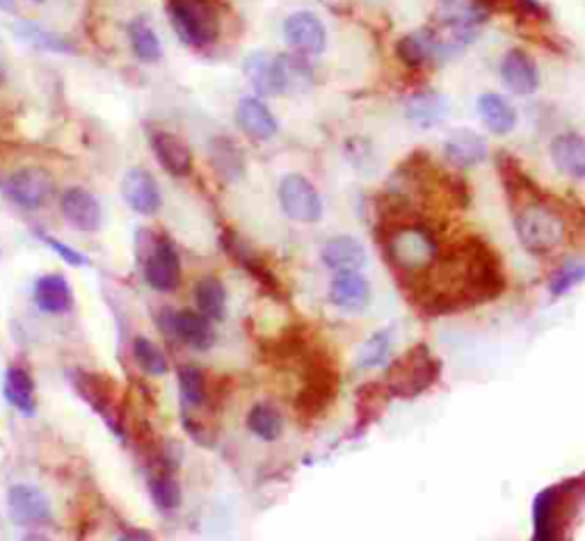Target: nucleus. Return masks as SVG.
<instances>
[{
    "instance_id": "nucleus-1",
    "label": "nucleus",
    "mask_w": 585,
    "mask_h": 541,
    "mask_svg": "<svg viewBox=\"0 0 585 541\" xmlns=\"http://www.w3.org/2000/svg\"><path fill=\"white\" fill-rule=\"evenodd\" d=\"M421 277H428V288L421 290L423 311L428 313L460 311L490 302L506 288L501 258L478 236L455 242Z\"/></svg>"
},
{
    "instance_id": "nucleus-2",
    "label": "nucleus",
    "mask_w": 585,
    "mask_h": 541,
    "mask_svg": "<svg viewBox=\"0 0 585 541\" xmlns=\"http://www.w3.org/2000/svg\"><path fill=\"white\" fill-rule=\"evenodd\" d=\"M583 505L585 473L581 478H572L542 489L533 500V539H567L570 521L581 514Z\"/></svg>"
},
{
    "instance_id": "nucleus-3",
    "label": "nucleus",
    "mask_w": 585,
    "mask_h": 541,
    "mask_svg": "<svg viewBox=\"0 0 585 541\" xmlns=\"http://www.w3.org/2000/svg\"><path fill=\"white\" fill-rule=\"evenodd\" d=\"M384 254H387L391 268L400 272V277L419 279L435 265L442 249L428 226L403 224L389 231L387 240H384Z\"/></svg>"
},
{
    "instance_id": "nucleus-4",
    "label": "nucleus",
    "mask_w": 585,
    "mask_h": 541,
    "mask_svg": "<svg viewBox=\"0 0 585 541\" xmlns=\"http://www.w3.org/2000/svg\"><path fill=\"white\" fill-rule=\"evenodd\" d=\"M442 375V361L430 352L428 345H414L398 357L387 370V389L391 395L412 400L426 393Z\"/></svg>"
},
{
    "instance_id": "nucleus-5",
    "label": "nucleus",
    "mask_w": 585,
    "mask_h": 541,
    "mask_svg": "<svg viewBox=\"0 0 585 541\" xmlns=\"http://www.w3.org/2000/svg\"><path fill=\"white\" fill-rule=\"evenodd\" d=\"M170 21L183 44L206 48L220 35V14L211 0H170Z\"/></svg>"
},
{
    "instance_id": "nucleus-6",
    "label": "nucleus",
    "mask_w": 585,
    "mask_h": 541,
    "mask_svg": "<svg viewBox=\"0 0 585 541\" xmlns=\"http://www.w3.org/2000/svg\"><path fill=\"white\" fill-rule=\"evenodd\" d=\"M279 204L293 222L316 224L323 217V199L307 176L288 174L279 183Z\"/></svg>"
},
{
    "instance_id": "nucleus-7",
    "label": "nucleus",
    "mask_w": 585,
    "mask_h": 541,
    "mask_svg": "<svg viewBox=\"0 0 585 541\" xmlns=\"http://www.w3.org/2000/svg\"><path fill=\"white\" fill-rule=\"evenodd\" d=\"M7 512H10L14 526L26 530L44 528L53 519L51 500L44 491L30 487V484H14L7 491Z\"/></svg>"
},
{
    "instance_id": "nucleus-8",
    "label": "nucleus",
    "mask_w": 585,
    "mask_h": 541,
    "mask_svg": "<svg viewBox=\"0 0 585 541\" xmlns=\"http://www.w3.org/2000/svg\"><path fill=\"white\" fill-rule=\"evenodd\" d=\"M71 382H74L80 398H83L87 405H90L96 414L108 423L110 430L124 441L126 434H124L122 421H119V409H117L115 398H112V386L108 379L94 373H87V370H76V373H71Z\"/></svg>"
},
{
    "instance_id": "nucleus-9",
    "label": "nucleus",
    "mask_w": 585,
    "mask_h": 541,
    "mask_svg": "<svg viewBox=\"0 0 585 541\" xmlns=\"http://www.w3.org/2000/svg\"><path fill=\"white\" fill-rule=\"evenodd\" d=\"M5 195L10 197L16 206L37 211L53 195V179L42 169H19L3 185Z\"/></svg>"
},
{
    "instance_id": "nucleus-10",
    "label": "nucleus",
    "mask_w": 585,
    "mask_h": 541,
    "mask_svg": "<svg viewBox=\"0 0 585 541\" xmlns=\"http://www.w3.org/2000/svg\"><path fill=\"white\" fill-rule=\"evenodd\" d=\"M144 279L158 293H172L179 286L181 263L170 238H158L151 254L144 258Z\"/></svg>"
},
{
    "instance_id": "nucleus-11",
    "label": "nucleus",
    "mask_w": 585,
    "mask_h": 541,
    "mask_svg": "<svg viewBox=\"0 0 585 541\" xmlns=\"http://www.w3.org/2000/svg\"><path fill=\"white\" fill-rule=\"evenodd\" d=\"M284 37L295 51L318 55L327 46V30L314 12H295L284 21Z\"/></svg>"
},
{
    "instance_id": "nucleus-12",
    "label": "nucleus",
    "mask_w": 585,
    "mask_h": 541,
    "mask_svg": "<svg viewBox=\"0 0 585 541\" xmlns=\"http://www.w3.org/2000/svg\"><path fill=\"white\" fill-rule=\"evenodd\" d=\"M245 76L261 96H279L288 92L282 55L252 53L243 64Z\"/></svg>"
},
{
    "instance_id": "nucleus-13",
    "label": "nucleus",
    "mask_w": 585,
    "mask_h": 541,
    "mask_svg": "<svg viewBox=\"0 0 585 541\" xmlns=\"http://www.w3.org/2000/svg\"><path fill=\"white\" fill-rule=\"evenodd\" d=\"M122 197L135 213L140 215H156L160 208V190L154 176L147 169L135 167L126 172L122 181Z\"/></svg>"
},
{
    "instance_id": "nucleus-14",
    "label": "nucleus",
    "mask_w": 585,
    "mask_h": 541,
    "mask_svg": "<svg viewBox=\"0 0 585 541\" xmlns=\"http://www.w3.org/2000/svg\"><path fill=\"white\" fill-rule=\"evenodd\" d=\"M60 211L74 229L92 233L101 226V206L92 192L69 188L60 199Z\"/></svg>"
},
{
    "instance_id": "nucleus-15",
    "label": "nucleus",
    "mask_w": 585,
    "mask_h": 541,
    "mask_svg": "<svg viewBox=\"0 0 585 541\" xmlns=\"http://www.w3.org/2000/svg\"><path fill=\"white\" fill-rule=\"evenodd\" d=\"M501 80L512 94L528 96L538 90L540 74L533 58L519 48H512L501 62Z\"/></svg>"
},
{
    "instance_id": "nucleus-16",
    "label": "nucleus",
    "mask_w": 585,
    "mask_h": 541,
    "mask_svg": "<svg viewBox=\"0 0 585 541\" xmlns=\"http://www.w3.org/2000/svg\"><path fill=\"white\" fill-rule=\"evenodd\" d=\"M330 300L346 311H362L371 300V286L359 270H341L330 284Z\"/></svg>"
},
{
    "instance_id": "nucleus-17",
    "label": "nucleus",
    "mask_w": 585,
    "mask_h": 541,
    "mask_svg": "<svg viewBox=\"0 0 585 541\" xmlns=\"http://www.w3.org/2000/svg\"><path fill=\"white\" fill-rule=\"evenodd\" d=\"M149 144L167 174L188 176L192 172V153L181 137L167 131H154L149 137Z\"/></svg>"
},
{
    "instance_id": "nucleus-18",
    "label": "nucleus",
    "mask_w": 585,
    "mask_h": 541,
    "mask_svg": "<svg viewBox=\"0 0 585 541\" xmlns=\"http://www.w3.org/2000/svg\"><path fill=\"white\" fill-rule=\"evenodd\" d=\"M32 297L39 311L51 313V316H60V313H69L74 306V290H71L69 281L62 274H44L35 281L32 288Z\"/></svg>"
},
{
    "instance_id": "nucleus-19",
    "label": "nucleus",
    "mask_w": 585,
    "mask_h": 541,
    "mask_svg": "<svg viewBox=\"0 0 585 541\" xmlns=\"http://www.w3.org/2000/svg\"><path fill=\"white\" fill-rule=\"evenodd\" d=\"M444 153L453 167L469 169L485 163L490 149H487V142L478 133L469 131V128H460L446 140Z\"/></svg>"
},
{
    "instance_id": "nucleus-20",
    "label": "nucleus",
    "mask_w": 585,
    "mask_h": 541,
    "mask_svg": "<svg viewBox=\"0 0 585 541\" xmlns=\"http://www.w3.org/2000/svg\"><path fill=\"white\" fill-rule=\"evenodd\" d=\"M236 124L245 135H250L252 140H270V137L277 135V119L272 117L266 103L259 99H252V96H245V99L238 101L236 106Z\"/></svg>"
},
{
    "instance_id": "nucleus-21",
    "label": "nucleus",
    "mask_w": 585,
    "mask_h": 541,
    "mask_svg": "<svg viewBox=\"0 0 585 541\" xmlns=\"http://www.w3.org/2000/svg\"><path fill=\"white\" fill-rule=\"evenodd\" d=\"M551 160L558 172L572 179H585V140L576 133H563L551 142Z\"/></svg>"
},
{
    "instance_id": "nucleus-22",
    "label": "nucleus",
    "mask_w": 585,
    "mask_h": 541,
    "mask_svg": "<svg viewBox=\"0 0 585 541\" xmlns=\"http://www.w3.org/2000/svg\"><path fill=\"white\" fill-rule=\"evenodd\" d=\"M323 263L330 270H362L368 263V254L362 242L352 236H336L325 242Z\"/></svg>"
},
{
    "instance_id": "nucleus-23",
    "label": "nucleus",
    "mask_w": 585,
    "mask_h": 541,
    "mask_svg": "<svg viewBox=\"0 0 585 541\" xmlns=\"http://www.w3.org/2000/svg\"><path fill=\"white\" fill-rule=\"evenodd\" d=\"M222 247H224V252L231 254V258H236V261L240 263V268H245L247 272H250L259 284L268 286L270 290H279L277 277L270 272L268 265L263 263V258L259 254H254L252 249L247 247V242L240 240L234 231H224Z\"/></svg>"
},
{
    "instance_id": "nucleus-24",
    "label": "nucleus",
    "mask_w": 585,
    "mask_h": 541,
    "mask_svg": "<svg viewBox=\"0 0 585 541\" xmlns=\"http://www.w3.org/2000/svg\"><path fill=\"white\" fill-rule=\"evenodd\" d=\"M174 336L181 343L195 347V350H208L215 343L211 318H206L202 311L197 313L192 309L174 313Z\"/></svg>"
},
{
    "instance_id": "nucleus-25",
    "label": "nucleus",
    "mask_w": 585,
    "mask_h": 541,
    "mask_svg": "<svg viewBox=\"0 0 585 541\" xmlns=\"http://www.w3.org/2000/svg\"><path fill=\"white\" fill-rule=\"evenodd\" d=\"M5 400L19 411L23 416H35L37 414V400H35V382L26 368L10 366L5 370V382H3Z\"/></svg>"
},
{
    "instance_id": "nucleus-26",
    "label": "nucleus",
    "mask_w": 585,
    "mask_h": 541,
    "mask_svg": "<svg viewBox=\"0 0 585 541\" xmlns=\"http://www.w3.org/2000/svg\"><path fill=\"white\" fill-rule=\"evenodd\" d=\"M334 391H336V377L332 370H325V368L314 370V373L309 375L307 389L300 393L298 411L307 416H316L318 411H323L327 405H330L334 398Z\"/></svg>"
},
{
    "instance_id": "nucleus-27",
    "label": "nucleus",
    "mask_w": 585,
    "mask_h": 541,
    "mask_svg": "<svg viewBox=\"0 0 585 541\" xmlns=\"http://www.w3.org/2000/svg\"><path fill=\"white\" fill-rule=\"evenodd\" d=\"M478 112L487 131L494 135H508L517 126V112L501 94L487 92L478 99Z\"/></svg>"
},
{
    "instance_id": "nucleus-28",
    "label": "nucleus",
    "mask_w": 585,
    "mask_h": 541,
    "mask_svg": "<svg viewBox=\"0 0 585 541\" xmlns=\"http://www.w3.org/2000/svg\"><path fill=\"white\" fill-rule=\"evenodd\" d=\"M389 395L387 384H364L357 391V434H362L368 430V425L378 421L387 407Z\"/></svg>"
},
{
    "instance_id": "nucleus-29",
    "label": "nucleus",
    "mask_w": 585,
    "mask_h": 541,
    "mask_svg": "<svg viewBox=\"0 0 585 541\" xmlns=\"http://www.w3.org/2000/svg\"><path fill=\"white\" fill-rule=\"evenodd\" d=\"M446 115H448V101L442 94L426 92V94L414 96V99H410V103H407V119L414 121V124L421 128H432V126L442 124Z\"/></svg>"
},
{
    "instance_id": "nucleus-30",
    "label": "nucleus",
    "mask_w": 585,
    "mask_h": 541,
    "mask_svg": "<svg viewBox=\"0 0 585 541\" xmlns=\"http://www.w3.org/2000/svg\"><path fill=\"white\" fill-rule=\"evenodd\" d=\"M14 35L21 39V42H28L35 48H42V51L51 53H76V46L60 35H55L51 30H44L42 26L32 21H16L14 23Z\"/></svg>"
},
{
    "instance_id": "nucleus-31",
    "label": "nucleus",
    "mask_w": 585,
    "mask_h": 541,
    "mask_svg": "<svg viewBox=\"0 0 585 541\" xmlns=\"http://www.w3.org/2000/svg\"><path fill=\"white\" fill-rule=\"evenodd\" d=\"M211 160L218 174L227 181H238L245 174L243 153L227 137H215L211 142Z\"/></svg>"
},
{
    "instance_id": "nucleus-32",
    "label": "nucleus",
    "mask_w": 585,
    "mask_h": 541,
    "mask_svg": "<svg viewBox=\"0 0 585 541\" xmlns=\"http://www.w3.org/2000/svg\"><path fill=\"white\" fill-rule=\"evenodd\" d=\"M195 300L199 311L211 320H222L227 313V290H224L222 281L218 277H204L199 279L195 288Z\"/></svg>"
},
{
    "instance_id": "nucleus-33",
    "label": "nucleus",
    "mask_w": 585,
    "mask_h": 541,
    "mask_svg": "<svg viewBox=\"0 0 585 541\" xmlns=\"http://www.w3.org/2000/svg\"><path fill=\"white\" fill-rule=\"evenodd\" d=\"M128 37H131L133 53L138 55L142 62L154 64L163 58V44H160L156 30L151 28L144 19L131 23V28H128Z\"/></svg>"
},
{
    "instance_id": "nucleus-34",
    "label": "nucleus",
    "mask_w": 585,
    "mask_h": 541,
    "mask_svg": "<svg viewBox=\"0 0 585 541\" xmlns=\"http://www.w3.org/2000/svg\"><path fill=\"white\" fill-rule=\"evenodd\" d=\"M247 427L261 441H277L284 432V418L275 407L256 405L247 414Z\"/></svg>"
},
{
    "instance_id": "nucleus-35",
    "label": "nucleus",
    "mask_w": 585,
    "mask_h": 541,
    "mask_svg": "<svg viewBox=\"0 0 585 541\" xmlns=\"http://www.w3.org/2000/svg\"><path fill=\"white\" fill-rule=\"evenodd\" d=\"M179 389L181 400L186 409H199L208 400V382L202 370L197 366H181L179 368Z\"/></svg>"
},
{
    "instance_id": "nucleus-36",
    "label": "nucleus",
    "mask_w": 585,
    "mask_h": 541,
    "mask_svg": "<svg viewBox=\"0 0 585 541\" xmlns=\"http://www.w3.org/2000/svg\"><path fill=\"white\" fill-rule=\"evenodd\" d=\"M398 55H400V60H403L405 64H410V67H421V64H426L430 58H435V46H432L430 30L426 28V30L412 32V35L400 39Z\"/></svg>"
},
{
    "instance_id": "nucleus-37",
    "label": "nucleus",
    "mask_w": 585,
    "mask_h": 541,
    "mask_svg": "<svg viewBox=\"0 0 585 541\" xmlns=\"http://www.w3.org/2000/svg\"><path fill=\"white\" fill-rule=\"evenodd\" d=\"M149 494H151V500H154L160 510H165V512L176 510L183 500L181 484L176 482V478L170 471H160L149 480Z\"/></svg>"
},
{
    "instance_id": "nucleus-38",
    "label": "nucleus",
    "mask_w": 585,
    "mask_h": 541,
    "mask_svg": "<svg viewBox=\"0 0 585 541\" xmlns=\"http://www.w3.org/2000/svg\"><path fill=\"white\" fill-rule=\"evenodd\" d=\"M391 352V329H380L368 338L357 354V368H378Z\"/></svg>"
},
{
    "instance_id": "nucleus-39",
    "label": "nucleus",
    "mask_w": 585,
    "mask_h": 541,
    "mask_svg": "<svg viewBox=\"0 0 585 541\" xmlns=\"http://www.w3.org/2000/svg\"><path fill=\"white\" fill-rule=\"evenodd\" d=\"M133 357L138 361V366L147 375L160 377L167 373V359L165 354L158 350V347L149 341L147 336H135L133 341Z\"/></svg>"
},
{
    "instance_id": "nucleus-40",
    "label": "nucleus",
    "mask_w": 585,
    "mask_h": 541,
    "mask_svg": "<svg viewBox=\"0 0 585 541\" xmlns=\"http://www.w3.org/2000/svg\"><path fill=\"white\" fill-rule=\"evenodd\" d=\"M585 281V265L581 263H572L560 268L554 277L549 279V293L551 297H563L570 293L572 288H576Z\"/></svg>"
},
{
    "instance_id": "nucleus-41",
    "label": "nucleus",
    "mask_w": 585,
    "mask_h": 541,
    "mask_svg": "<svg viewBox=\"0 0 585 541\" xmlns=\"http://www.w3.org/2000/svg\"><path fill=\"white\" fill-rule=\"evenodd\" d=\"M35 236L44 242V245L48 249H53L55 254H58L64 263L74 265V268H80V265H87L90 263V258H87L85 254L76 252V249H71L69 245H64V242H60L58 238H53L51 233H44V231H35Z\"/></svg>"
},
{
    "instance_id": "nucleus-42",
    "label": "nucleus",
    "mask_w": 585,
    "mask_h": 541,
    "mask_svg": "<svg viewBox=\"0 0 585 541\" xmlns=\"http://www.w3.org/2000/svg\"><path fill=\"white\" fill-rule=\"evenodd\" d=\"M122 539H144V541H149L151 539V535L149 532H144V530H138V532H124V537Z\"/></svg>"
},
{
    "instance_id": "nucleus-43",
    "label": "nucleus",
    "mask_w": 585,
    "mask_h": 541,
    "mask_svg": "<svg viewBox=\"0 0 585 541\" xmlns=\"http://www.w3.org/2000/svg\"><path fill=\"white\" fill-rule=\"evenodd\" d=\"M14 7V0H0V10L3 12H10Z\"/></svg>"
},
{
    "instance_id": "nucleus-44",
    "label": "nucleus",
    "mask_w": 585,
    "mask_h": 541,
    "mask_svg": "<svg viewBox=\"0 0 585 541\" xmlns=\"http://www.w3.org/2000/svg\"><path fill=\"white\" fill-rule=\"evenodd\" d=\"M35 3H44V0H35Z\"/></svg>"
}]
</instances>
